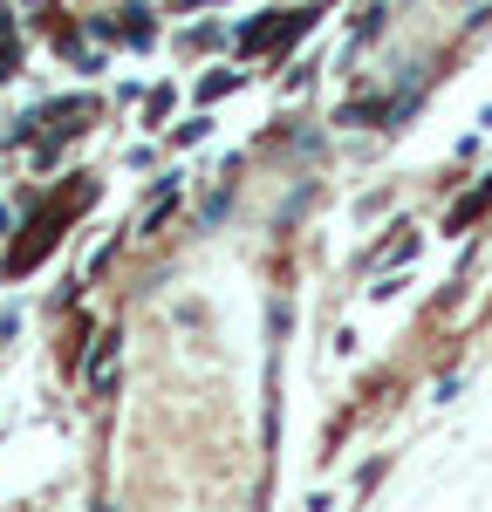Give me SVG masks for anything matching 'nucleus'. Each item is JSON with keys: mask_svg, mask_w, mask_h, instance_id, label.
Wrapping results in <instances>:
<instances>
[{"mask_svg": "<svg viewBox=\"0 0 492 512\" xmlns=\"http://www.w3.org/2000/svg\"><path fill=\"white\" fill-rule=\"evenodd\" d=\"M48 7H55V0H21V14H48Z\"/></svg>", "mask_w": 492, "mask_h": 512, "instance_id": "obj_12", "label": "nucleus"}, {"mask_svg": "<svg viewBox=\"0 0 492 512\" xmlns=\"http://www.w3.org/2000/svg\"><path fill=\"white\" fill-rule=\"evenodd\" d=\"M117 369H123V335H117V328H103L96 349H89V390L110 396V390H117Z\"/></svg>", "mask_w": 492, "mask_h": 512, "instance_id": "obj_2", "label": "nucleus"}, {"mask_svg": "<svg viewBox=\"0 0 492 512\" xmlns=\"http://www.w3.org/2000/svg\"><path fill=\"white\" fill-rule=\"evenodd\" d=\"M274 35H281V14H260V21H253V28L240 35V55H253V48H267Z\"/></svg>", "mask_w": 492, "mask_h": 512, "instance_id": "obj_7", "label": "nucleus"}, {"mask_svg": "<svg viewBox=\"0 0 492 512\" xmlns=\"http://www.w3.org/2000/svg\"><path fill=\"white\" fill-rule=\"evenodd\" d=\"M82 117H96V103H89V96H69V103H48V110H35V123H41V130H55V137H76Z\"/></svg>", "mask_w": 492, "mask_h": 512, "instance_id": "obj_4", "label": "nucleus"}, {"mask_svg": "<svg viewBox=\"0 0 492 512\" xmlns=\"http://www.w3.org/2000/svg\"><path fill=\"white\" fill-rule=\"evenodd\" d=\"M7 226H14V219H7V205H0V233H7Z\"/></svg>", "mask_w": 492, "mask_h": 512, "instance_id": "obj_13", "label": "nucleus"}, {"mask_svg": "<svg viewBox=\"0 0 492 512\" xmlns=\"http://www.w3.org/2000/svg\"><path fill=\"white\" fill-rule=\"evenodd\" d=\"M486 205H492V178L479 185V192H465V198H458V205L445 212V233H465V226H472V219H479Z\"/></svg>", "mask_w": 492, "mask_h": 512, "instance_id": "obj_6", "label": "nucleus"}, {"mask_svg": "<svg viewBox=\"0 0 492 512\" xmlns=\"http://www.w3.org/2000/svg\"><path fill=\"white\" fill-rule=\"evenodd\" d=\"M55 226H62V212H55V205H41L35 219H28V239H21V246L7 253V274H28V267H35L41 253L55 246Z\"/></svg>", "mask_w": 492, "mask_h": 512, "instance_id": "obj_1", "label": "nucleus"}, {"mask_svg": "<svg viewBox=\"0 0 492 512\" xmlns=\"http://www.w3.org/2000/svg\"><path fill=\"white\" fill-rule=\"evenodd\" d=\"M171 103H178V89L164 82V89H151V96H144V117H151V123H164V117H171Z\"/></svg>", "mask_w": 492, "mask_h": 512, "instance_id": "obj_8", "label": "nucleus"}, {"mask_svg": "<svg viewBox=\"0 0 492 512\" xmlns=\"http://www.w3.org/2000/svg\"><path fill=\"white\" fill-rule=\"evenodd\" d=\"M233 82H240V69H212V76L199 82V96H205V103H212V96H226Z\"/></svg>", "mask_w": 492, "mask_h": 512, "instance_id": "obj_10", "label": "nucleus"}, {"mask_svg": "<svg viewBox=\"0 0 492 512\" xmlns=\"http://www.w3.org/2000/svg\"><path fill=\"white\" fill-rule=\"evenodd\" d=\"M110 21H117V48H151V41H158V21H151V7H144V0L117 7Z\"/></svg>", "mask_w": 492, "mask_h": 512, "instance_id": "obj_3", "label": "nucleus"}, {"mask_svg": "<svg viewBox=\"0 0 492 512\" xmlns=\"http://www.w3.org/2000/svg\"><path fill=\"white\" fill-rule=\"evenodd\" d=\"M14 328H21V315H0V349L14 342Z\"/></svg>", "mask_w": 492, "mask_h": 512, "instance_id": "obj_11", "label": "nucleus"}, {"mask_svg": "<svg viewBox=\"0 0 492 512\" xmlns=\"http://www.w3.org/2000/svg\"><path fill=\"white\" fill-rule=\"evenodd\" d=\"M205 137H212V117H192V123L171 130V144H205Z\"/></svg>", "mask_w": 492, "mask_h": 512, "instance_id": "obj_9", "label": "nucleus"}, {"mask_svg": "<svg viewBox=\"0 0 492 512\" xmlns=\"http://www.w3.org/2000/svg\"><path fill=\"white\" fill-rule=\"evenodd\" d=\"M178 198H185V185H178V178H164L158 192H151V205H144V219H137V233H158L164 219L178 212Z\"/></svg>", "mask_w": 492, "mask_h": 512, "instance_id": "obj_5", "label": "nucleus"}]
</instances>
